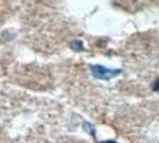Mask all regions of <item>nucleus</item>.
Masks as SVG:
<instances>
[{"mask_svg":"<svg viewBox=\"0 0 159 143\" xmlns=\"http://www.w3.org/2000/svg\"><path fill=\"white\" fill-rule=\"evenodd\" d=\"M92 75L98 79H104V81H108V79H112V77L118 76L121 73V70H111V69H107L104 66H92Z\"/></svg>","mask_w":159,"mask_h":143,"instance_id":"nucleus-1","label":"nucleus"},{"mask_svg":"<svg viewBox=\"0 0 159 143\" xmlns=\"http://www.w3.org/2000/svg\"><path fill=\"white\" fill-rule=\"evenodd\" d=\"M153 91L155 92H159V77L155 81V83H153Z\"/></svg>","mask_w":159,"mask_h":143,"instance_id":"nucleus-2","label":"nucleus"},{"mask_svg":"<svg viewBox=\"0 0 159 143\" xmlns=\"http://www.w3.org/2000/svg\"><path fill=\"white\" fill-rule=\"evenodd\" d=\"M108 143H110V142H108ZM111 143H116V142H111Z\"/></svg>","mask_w":159,"mask_h":143,"instance_id":"nucleus-3","label":"nucleus"}]
</instances>
